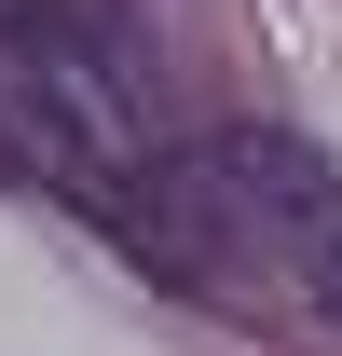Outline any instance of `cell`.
Here are the masks:
<instances>
[{
    "label": "cell",
    "instance_id": "1",
    "mask_svg": "<svg viewBox=\"0 0 342 356\" xmlns=\"http://www.w3.org/2000/svg\"><path fill=\"white\" fill-rule=\"evenodd\" d=\"M124 261H151L165 288H192L219 315L342 343V178L288 124L178 137L165 165H151V206H137Z\"/></svg>",
    "mask_w": 342,
    "mask_h": 356
},
{
    "label": "cell",
    "instance_id": "2",
    "mask_svg": "<svg viewBox=\"0 0 342 356\" xmlns=\"http://www.w3.org/2000/svg\"><path fill=\"white\" fill-rule=\"evenodd\" d=\"M0 165L42 178L110 247L137 233L165 137H151V96H137L110 14H83V0H0Z\"/></svg>",
    "mask_w": 342,
    "mask_h": 356
},
{
    "label": "cell",
    "instance_id": "3",
    "mask_svg": "<svg viewBox=\"0 0 342 356\" xmlns=\"http://www.w3.org/2000/svg\"><path fill=\"white\" fill-rule=\"evenodd\" d=\"M83 14H110V0H83Z\"/></svg>",
    "mask_w": 342,
    "mask_h": 356
},
{
    "label": "cell",
    "instance_id": "4",
    "mask_svg": "<svg viewBox=\"0 0 342 356\" xmlns=\"http://www.w3.org/2000/svg\"><path fill=\"white\" fill-rule=\"evenodd\" d=\"M0 178H14V165H0Z\"/></svg>",
    "mask_w": 342,
    "mask_h": 356
}]
</instances>
